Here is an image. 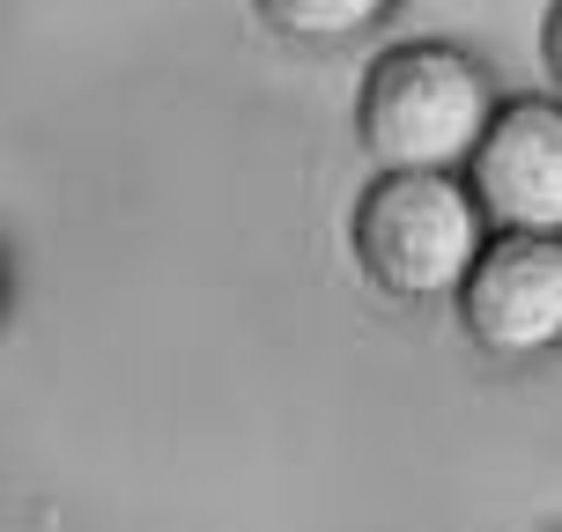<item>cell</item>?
Here are the masks:
<instances>
[{
	"label": "cell",
	"mask_w": 562,
	"mask_h": 532,
	"mask_svg": "<svg viewBox=\"0 0 562 532\" xmlns=\"http://www.w3.org/2000/svg\"><path fill=\"white\" fill-rule=\"evenodd\" d=\"M496 104L504 97L474 53L415 37L370 59L356 89V140L378 170H459Z\"/></svg>",
	"instance_id": "obj_1"
},
{
	"label": "cell",
	"mask_w": 562,
	"mask_h": 532,
	"mask_svg": "<svg viewBox=\"0 0 562 532\" xmlns=\"http://www.w3.org/2000/svg\"><path fill=\"white\" fill-rule=\"evenodd\" d=\"M481 223L474 193L459 185V170H378L356 200V267L370 274V288H385L400 304H445L459 274L474 267Z\"/></svg>",
	"instance_id": "obj_2"
},
{
	"label": "cell",
	"mask_w": 562,
	"mask_h": 532,
	"mask_svg": "<svg viewBox=\"0 0 562 532\" xmlns=\"http://www.w3.org/2000/svg\"><path fill=\"white\" fill-rule=\"evenodd\" d=\"M459 326L474 333V348L526 363L548 355L562 340V245L540 229H488L474 267L451 288Z\"/></svg>",
	"instance_id": "obj_3"
},
{
	"label": "cell",
	"mask_w": 562,
	"mask_h": 532,
	"mask_svg": "<svg viewBox=\"0 0 562 532\" xmlns=\"http://www.w3.org/2000/svg\"><path fill=\"white\" fill-rule=\"evenodd\" d=\"M467 193L488 229H562V112L555 97H518L496 104L481 140L467 148Z\"/></svg>",
	"instance_id": "obj_4"
},
{
	"label": "cell",
	"mask_w": 562,
	"mask_h": 532,
	"mask_svg": "<svg viewBox=\"0 0 562 532\" xmlns=\"http://www.w3.org/2000/svg\"><path fill=\"white\" fill-rule=\"evenodd\" d=\"M400 0H252V15L289 45H348L393 15Z\"/></svg>",
	"instance_id": "obj_5"
},
{
	"label": "cell",
	"mask_w": 562,
	"mask_h": 532,
	"mask_svg": "<svg viewBox=\"0 0 562 532\" xmlns=\"http://www.w3.org/2000/svg\"><path fill=\"white\" fill-rule=\"evenodd\" d=\"M0 304H8V252H0Z\"/></svg>",
	"instance_id": "obj_6"
}]
</instances>
